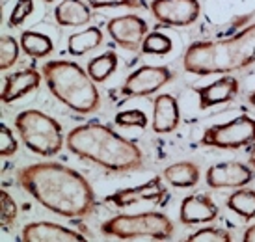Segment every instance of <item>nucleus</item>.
Wrapping results in <instances>:
<instances>
[{"instance_id": "nucleus-1", "label": "nucleus", "mask_w": 255, "mask_h": 242, "mask_svg": "<svg viewBox=\"0 0 255 242\" xmlns=\"http://www.w3.org/2000/svg\"><path fill=\"white\" fill-rule=\"evenodd\" d=\"M17 181L39 205L64 218H86L97 207L88 179L65 164H30L17 171Z\"/></svg>"}, {"instance_id": "nucleus-2", "label": "nucleus", "mask_w": 255, "mask_h": 242, "mask_svg": "<svg viewBox=\"0 0 255 242\" xmlns=\"http://www.w3.org/2000/svg\"><path fill=\"white\" fill-rule=\"evenodd\" d=\"M65 145L73 155L110 171H134L143 166V153L134 142L118 134L112 127L86 123L71 128Z\"/></svg>"}, {"instance_id": "nucleus-3", "label": "nucleus", "mask_w": 255, "mask_h": 242, "mask_svg": "<svg viewBox=\"0 0 255 242\" xmlns=\"http://www.w3.org/2000/svg\"><path fill=\"white\" fill-rule=\"evenodd\" d=\"M252 64H255V22L226 39L194 41L183 54L184 71L198 77L235 73Z\"/></svg>"}, {"instance_id": "nucleus-4", "label": "nucleus", "mask_w": 255, "mask_h": 242, "mask_svg": "<svg viewBox=\"0 0 255 242\" xmlns=\"http://www.w3.org/2000/svg\"><path fill=\"white\" fill-rule=\"evenodd\" d=\"M43 79L49 92L62 105L77 114H93L101 107V93L97 82L71 60H50L43 65Z\"/></svg>"}, {"instance_id": "nucleus-5", "label": "nucleus", "mask_w": 255, "mask_h": 242, "mask_svg": "<svg viewBox=\"0 0 255 242\" xmlns=\"http://www.w3.org/2000/svg\"><path fill=\"white\" fill-rule=\"evenodd\" d=\"M15 128L32 153L54 157L64 147V128L54 118L41 110H22L15 116Z\"/></svg>"}, {"instance_id": "nucleus-6", "label": "nucleus", "mask_w": 255, "mask_h": 242, "mask_svg": "<svg viewBox=\"0 0 255 242\" xmlns=\"http://www.w3.org/2000/svg\"><path fill=\"white\" fill-rule=\"evenodd\" d=\"M101 231L108 237H116L121 241H134V239H153V241H168L173 237L175 226L162 213L149 211L140 214H120L108 218Z\"/></svg>"}, {"instance_id": "nucleus-7", "label": "nucleus", "mask_w": 255, "mask_h": 242, "mask_svg": "<svg viewBox=\"0 0 255 242\" xmlns=\"http://www.w3.org/2000/svg\"><path fill=\"white\" fill-rule=\"evenodd\" d=\"M255 143V120L248 114L237 116L227 123H220L205 128L201 136V145L216 149H242Z\"/></svg>"}, {"instance_id": "nucleus-8", "label": "nucleus", "mask_w": 255, "mask_h": 242, "mask_svg": "<svg viewBox=\"0 0 255 242\" xmlns=\"http://www.w3.org/2000/svg\"><path fill=\"white\" fill-rule=\"evenodd\" d=\"M170 200V192L164 185V177H153L147 183L132 188H121L118 192L110 194L107 198L108 203H114L120 209H127L132 205H142V203H151L155 207H162Z\"/></svg>"}, {"instance_id": "nucleus-9", "label": "nucleus", "mask_w": 255, "mask_h": 242, "mask_svg": "<svg viewBox=\"0 0 255 242\" xmlns=\"http://www.w3.org/2000/svg\"><path fill=\"white\" fill-rule=\"evenodd\" d=\"M173 80V73L166 65H142L127 77L121 86L125 97H147Z\"/></svg>"}, {"instance_id": "nucleus-10", "label": "nucleus", "mask_w": 255, "mask_h": 242, "mask_svg": "<svg viewBox=\"0 0 255 242\" xmlns=\"http://www.w3.org/2000/svg\"><path fill=\"white\" fill-rule=\"evenodd\" d=\"M151 13L166 26H190L199 19V0H153Z\"/></svg>"}, {"instance_id": "nucleus-11", "label": "nucleus", "mask_w": 255, "mask_h": 242, "mask_svg": "<svg viewBox=\"0 0 255 242\" xmlns=\"http://www.w3.org/2000/svg\"><path fill=\"white\" fill-rule=\"evenodd\" d=\"M108 36L116 45L125 50L142 49V43L149 34L147 22L138 15H121L114 17L107 24Z\"/></svg>"}, {"instance_id": "nucleus-12", "label": "nucleus", "mask_w": 255, "mask_h": 242, "mask_svg": "<svg viewBox=\"0 0 255 242\" xmlns=\"http://www.w3.org/2000/svg\"><path fill=\"white\" fill-rule=\"evenodd\" d=\"M255 179V171L248 164L227 160V162L213 164L205 173V183L211 188H241L248 186Z\"/></svg>"}, {"instance_id": "nucleus-13", "label": "nucleus", "mask_w": 255, "mask_h": 242, "mask_svg": "<svg viewBox=\"0 0 255 242\" xmlns=\"http://www.w3.org/2000/svg\"><path fill=\"white\" fill-rule=\"evenodd\" d=\"M218 205L209 194H190L181 201L179 207V222L184 226L211 224L218 218Z\"/></svg>"}, {"instance_id": "nucleus-14", "label": "nucleus", "mask_w": 255, "mask_h": 242, "mask_svg": "<svg viewBox=\"0 0 255 242\" xmlns=\"http://www.w3.org/2000/svg\"><path fill=\"white\" fill-rule=\"evenodd\" d=\"M21 239L24 242H80L86 241L73 229L58 226L52 222H30L22 228Z\"/></svg>"}, {"instance_id": "nucleus-15", "label": "nucleus", "mask_w": 255, "mask_h": 242, "mask_svg": "<svg viewBox=\"0 0 255 242\" xmlns=\"http://www.w3.org/2000/svg\"><path fill=\"white\" fill-rule=\"evenodd\" d=\"M239 92H241V82L233 75H224L218 80L196 90L201 110L213 108L216 105H226L229 101H233L239 95Z\"/></svg>"}, {"instance_id": "nucleus-16", "label": "nucleus", "mask_w": 255, "mask_h": 242, "mask_svg": "<svg viewBox=\"0 0 255 242\" xmlns=\"http://www.w3.org/2000/svg\"><path fill=\"white\" fill-rule=\"evenodd\" d=\"M153 130L156 134L173 132L181 123L179 103L171 93H160L153 101Z\"/></svg>"}, {"instance_id": "nucleus-17", "label": "nucleus", "mask_w": 255, "mask_h": 242, "mask_svg": "<svg viewBox=\"0 0 255 242\" xmlns=\"http://www.w3.org/2000/svg\"><path fill=\"white\" fill-rule=\"evenodd\" d=\"M41 75L37 69H21L11 75H7L2 86V103L9 105L13 101L28 95L41 84Z\"/></svg>"}, {"instance_id": "nucleus-18", "label": "nucleus", "mask_w": 255, "mask_h": 242, "mask_svg": "<svg viewBox=\"0 0 255 242\" xmlns=\"http://www.w3.org/2000/svg\"><path fill=\"white\" fill-rule=\"evenodd\" d=\"M90 4L82 0H62L54 7V21L60 26H84L92 21V9Z\"/></svg>"}, {"instance_id": "nucleus-19", "label": "nucleus", "mask_w": 255, "mask_h": 242, "mask_svg": "<svg viewBox=\"0 0 255 242\" xmlns=\"http://www.w3.org/2000/svg\"><path fill=\"white\" fill-rule=\"evenodd\" d=\"M162 177L166 183H170L175 188H194L201 179V170L196 162L181 160V162L168 166L164 170Z\"/></svg>"}, {"instance_id": "nucleus-20", "label": "nucleus", "mask_w": 255, "mask_h": 242, "mask_svg": "<svg viewBox=\"0 0 255 242\" xmlns=\"http://www.w3.org/2000/svg\"><path fill=\"white\" fill-rule=\"evenodd\" d=\"M103 43V32L97 26H90V28L71 34L67 39V50L71 56H84L86 52L97 49Z\"/></svg>"}, {"instance_id": "nucleus-21", "label": "nucleus", "mask_w": 255, "mask_h": 242, "mask_svg": "<svg viewBox=\"0 0 255 242\" xmlns=\"http://www.w3.org/2000/svg\"><path fill=\"white\" fill-rule=\"evenodd\" d=\"M226 203L227 209L239 214L242 220H255V190L246 186L235 188V192L227 198Z\"/></svg>"}, {"instance_id": "nucleus-22", "label": "nucleus", "mask_w": 255, "mask_h": 242, "mask_svg": "<svg viewBox=\"0 0 255 242\" xmlns=\"http://www.w3.org/2000/svg\"><path fill=\"white\" fill-rule=\"evenodd\" d=\"M21 49L30 58H47L54 50V43L49 36L34 32V30H24L21 34Z\"/></svg>"}, {"instance_id": "nucleus-23", "label": "nucleus", "mask_w": 255, "mask_h": 242, "mask_svg": "<svg viewBox=\"0 0 255 242\" xmlns=\"http://www.w3.org/2000/svg\"><path fill=\"white\" fill-rule=\"evenodd\" d=\"M118 69V54L114 50H107L99 56L92 58L88 65H86V71L92 77L95 82H105L114 75V71Z\"/></svg>"}, {"instance_id": "nucleus-24", "label": "nucleus", "mask_w": 255, "mask_h": 242, "mask_svg": "<svg viewBox=\"0 0 255 242\" xmlns=\"http://www.w3.org/2000/svg\"><path fill=\"white\" fill-rule=\"evenodd\" d=\"M173 49V41L164 32H149L142 43L143 54H155V56H166Z\"/></svg>"}, {"instance_id": "nucleus-25", "label": "nucleus", "mask_w": 255, "mask_h": 242, "mask_svg": "<svg viewBox=\"0 0 255 242\" xmlns=\"http://www.w3.org/2000/svg\"><path fill=\"white\" fill-rule=\"evenodd\" d=\"M19 45L13 36H2L0 39V69L6 71L11 69V65L17 64L19 60Z\"/></svg>"}, {"instance_id": "nucleus-26", "label": "nucleus", "mask_w": 255, "mask_h": 242, "mask_svg": "<svg viewBox=\"0 0 255 242\" xmlns=\"http://www.w3.org/2000/svg\"><path fill=\"white\" fill-rule=\"evenodd\" d=\"M188 242H229L233 241V235L222 228H203L196 233L188 235Z\"/></svg>"}, {"instance_id": "nucleus-27", "label": "nucleus", "mask_w": 255, "mask_h": 242, "mask_svg": "<svg viewBox=\"0 0 255 242\" xmlns=\"http://www.w3.org/2000/svg\"><path fill=\"white\" fill-rule=\"evenodd\" d=\"M0 222H2V228L7 229L11 228L17 220V213H19V209H17V203L15 200L11 198V194H7L6 190H2L0 192Z\"/></svg>"}, {"instance_id": "nucleus-28", "label": "nucleus", "mask_w": 255, "mask_h": 242, "mask_svg": "<svg viewBox=\"0 0 255 242\" xmlns=\"http://www.w3.org/2000/svg\"><path fill=\"white\" fill-rule=\"evenodd\" d=\"M114 121H116L118 127H138V128H145L149 123L145 112L138 110V108H134V110H125V112L116 114Z\"/></svg>"}, {"instance_id": "nucleus-29", "label": "nucleus", "mask_w": 255, "mask_h": 242, "mask_svg": "<svg viewBox=\"0 0 255 242\" xmlns=\"http://www.w3.org/2000/svg\"><path fill=\"white\" fill-rule=\"evenodd\" d=\"M34 11V0H17L15 2L13 9H11V15L7 19V24L15 28V26H21L22 22L28 19Z\"/></svg>"}, {"instance_id": "nucleus-30", "label": "nucleus", "mask_w": 255, "mask_h": 242, "mask_svg": "<svg viewBox=\"0 0 255 242\" xmlns=\"http://www.w3.org/2000/svg\"><path fill=\"white\" fill-rule=\"evenodd\" d=\"M17 149H19V143L15 140L11 128L7 127L6 123H2L0 125V155L4 158L11 157V155L17 153Z\"/></svg>"}, {"instance_id": "nucleus-31", "label": "nucleus", "mask_w": 255, "mask_h": 242, "mask_svg": "<svg viewBox=\"0 0 255 242\" xmlns=\"http://www.w3.org/2000/svg\"><path fill=\"white\" fill-rule=\"evenodd\" d=\"M88 4L95 9L101 7H138L140 2L138 0H86Z\"/></svg>"}, {"instance_id": "nucleus-32", "label": "nucleus", "mask_w": 255, "mask_h": 242, "mask_svg": "<svg viewBox=\"0 0 255 242\" xmlns=\"http://www.w3.org/2000/svg\"><path fill=\"white\" fill-rule=\"evenodd\" d=\"M244 242H255V224H252L246 231H244V237H242Z\"/></svg>"}, {"instance_id": "nucleus-33", "label": "nucleus", "mask_w": 255, "mask_h": 242, "mask_svg": "<svg viewBox=\"0 0 255 242\" xmlns=\"http://www.w3.org/2000/svg\"><path fill=\"white\" fill-rule=\"evenodd\" d=\"M248 162L252 164V168L255 170V145H252V149H250V157H248Z\"/></svg>"}, {"instance_id": "nucleus-34", "label": "nucleus", "mask_w": 255, "mask_h": 242, "mask_svg": "<svg viewBox=\"0 0 255 242\" xmlns=\"http://www.w3.org/2000/svg\"><path fill=\"white\" fill-rule=\"evenodd\" d=\"M248 101H250V105H254V107H255V92L252 93V95H250Z\"/></svg>"}, {"instance_id": "nucleus-35", "label": "nucleus", "mask_w": 255, "mask_h": 242, "mask_svg": "<svg viewBox=\"0 0 255 242\" xmlns=\"http://www.w3.org/2000/svg\"><path fill=\"white\" fill-rule=\"evenodd\" d=\"M43 2H47V4H50V2H54V0H43Z\"/></svg>"}]
</instances>
